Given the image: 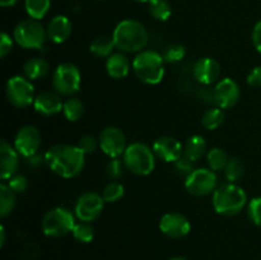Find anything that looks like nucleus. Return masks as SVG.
<instances>
[{
    "label": "nucleus",
    "mask_w": 261,
    "mask_h": 260,
    "mask_svg": "<svg viewBox=\"0 0 261 260\" xmlns=\"http://www.w3.org/2000/svg\"><path fill=\"white\" fill-rule=\"evenodd\" d=\"M63 114L65 116L66 120L71 122H75L83 116L84 114V105L78 97H68V98L64 101V107H63Z\"/></svg>",
    "instance_id": "cd10ccee"
},
{
    "label": "nucleus",
    "mask_w": 261,
    "mask_h": 260,
    "mask_svg": "<svg viewBox=\"0 0 261 260\" xmlns=\"http://www.w3.org/2000/svg\"><path fill=\"white\" fill-rule=\"evenodd\" d=\"M17 194L8 186V184H0V217L5 218L13 213L17 205Z\"/></svg>",
    "instance_id": "393cba45"
},
{
    "label": "nucleus",
    "mask_w": 261,
    "mask_h": 260,
    "mask_svg": "<svg viewBox=\"0 0 261 260\" xmlns=\"http://www.w3.org/2000/svg\"><path fill=\"white\" fill-rule=\"evenodd\" d=\"M13 42H15L14 38L10 37L7 32H2L0 35V58H7L12 53Z\"/></svg>",
    "instance_id": "ea45409f"
},
{
    "label": "nucleus",
    "mask_w": 261,
    "mask_h": 260,
    "mask_svg": "<svg viewBox=\"0 0 261 260\" xmlns=\"http://www.w3.org/2000/svg\"><path fill=\"white\" fill-rule=\"evenodd\" d=\"M208 154V145L205 138L201 135H193L184 144V155L193 162H198Z\"/></svg>",
    "instance_id": "4be33fe9"
},
{
    "label": "nucleus",
    "mask_w": 261,
    "mask_h": 260,
    "mask_svg": "<svg viewBox=\"0 0 261 260\" xmlns=\"http://www.w3.org/2000/svg\"><path fill=\"white\" fill-rule=\"evenodd\" d=\"M148 10L149 14L160 22H165L172 14V7L168 0H152L148 3Z\"/></svg>",
    "instance_id": "c756f323"
},
{
    "label": "nucleus",
    "mask_w": 261,
    "mask_h": 260,
    "mask_svg": "<svg viewBox=\"0 0 261 260\" xmlns=\"http://www.w3.org/2000/svg\"><path fill=\"white\" fill-rule=\"evenodd\" d=\"M206 161H208L209 168L212 171H214V172H221V171H224V168L228 165L229 157L226 150L219 147H216L208 150Z\"/></svg>",
    "instance_id": "c85d7f7f"
},
{
    "label": "nucleus",
    "mask_w": 261,
    "mask_h": 260,
    "mask_svg": "<svg viewBox=\"0 0 261 260\" xmlns=\"http://www.w3.org/2000/svg\"><path fill=\"white\" fill-rule=\"evenodd\" d=\"M168 260H188V259H186V257H184V256H173V257H171V259H168Z\"/></svg>",
    "instance_id": "a18cd8bd"
},
{
    "label": "nucleus",
    "mask_w": 261,
    "mask_h": 260,
    "mask_svg": "<svg viewBox=\"0 0 261 260\" xmlns=\"http://www.w3.org/2000/svg\"><path fill=\"white\" fill-rule=\"evenodd\" d=\"M51 8V0H24V9L28 17L41 20L47 15Z\"/></svg>",
    "instance_id": "bb28decb"
},
{
    "label": "nucleus",
    "mask_w": 261,
    "mask_h": 260,
    "mask_svg": "<svg viewBox=\"0 0 261 260\" xmlns=\"http://www.w3.org/2000/svg\"><path fill=\"white\" fill-rule=\"evenodd\" d=\"M5 94L10 103L17 109H25L35 101V87L24 75L10 76L5 86Z\"/></svg>",
    "instance_id": "1a4fd4ad"
},
{
    "label": "nucleus",
    "mask_w": 261,
    "mask_h": 260,
    "mask_svg": "<svg viewBox=\"0 0 261 260\" xmlns=\"http://www.w3.org/2000/svg\"><path fill=\"white\" fill-rule=\"evenodd\" d=\"M214 211L224 217H233L247 206V194L240 185L226 183L219 185L212 196Z\"/></svg>",
    "instance_id": "7ed1b4c3"
},
{
    "label": "nucleus",
    "mask_w": 261,
    "mask_h": 260,
    "mask_svg": "<svg viewBox=\"0 0 261 260\" xmlns=\"http://www.w3.org/2000/svg\"><path fill=\"white\" fill-rule=\"evenodd\" d=\"M18 2H19V0H0V5H2L3 8H12L14 7Z\"/></svg>",
    "instance_id": "37998d69"
},
{
    "label": "nucleus",
    "mask_w": 261,
    "mask_h": 260,
    "mask_svg": "<svg viewBox=\"0 0 261 260\" xmlns=\"http://www.w3.org/2000/svg\"><path fill=\"white\" fill-rule=\"evenodd\" d=\"M133 64L124 53H114L106 59V71L112 79H124L129 75Z\"/></svg>",
    "instance_id": "412c9836"
},
{
    "label": "nucleus",
    "mask_w": 261,
    "mask_h": 260,
    "mask_svg": "<svg viewBox=\"0 0 261 260\" xmlns=\"http://www.w3.org/2000/svg\"><path fill=\"white\" fill-rule=\"evenodd\" d=\"M33 107L38 114L43 116H55L63 111L64 101L61 96L55 91H43L36 96Z\"/></svg>",
    "instance_id": "a211bd4d"
},
{
    "label": "nucleus",
    "mask_w": 261,
    "mask_h": 260,
    "mask_svg": "<svg viewBox=\"0 0 261 260\" xmlns=\"http://www.w3.org/2000/svg\"><path fill=\"white\" fill-rule=\"evenodd\" d=\"M48 71H50V65L42 58H32L25 61L23 65V74L31 82L45 78Z\"/></svg>",
    "instance_id": "5701e85b"
},
{
    "label": "nucleus",
    "mask_w": 261,
    "mask_h": 260,
    "mask_svg": "<svg viewBox=\"0 0 261 260\" xmlns=\"http://www.w3.org/2000/svg\"><path fill=\"white\" fill-rule=\"evenodd\" d=\"M47 38L54 43H64L73 33V24L66 15H55L46 27Z\"/></svg>",
    "instance_id": "aec40b11"
},
{
    "label": "nucleus",
    "mask_w": 261,
    "mask_h": 260,
    "mask_svg": "<svg viewBox=\"0 0 261 260\" xmlns=\"http://www.w3.org/2000/svg\"><path fill=\"white\" fill-rule=\"evenodd\" d=\"M115 48H116V46H115L114 38L105 35L96 37L89 45V51H91L92 55L101 59H107L109 56H111Z\"/></svg>",
    "instance_id": "b1692460"
},
{
    "label": "nucleus",
    "mask_w": 261,
    "mask_h": 260,
    "mask_svg": "<svg viewBox=\"0 0 261 260\" xmlns=\"http://www.w3.org/2000/svg\"><path fill=\"white\" fill-rule=\"evenodd\" d=\"M241 97V88L232 78L219 79L213 89V99L218 107L229 110L234 107Z\"/></svg>",
    "instance_id": "4468645a"
},
{
    "label": "nucleus",
    "mask_w": 261,
    "mask_h": 260,
    "mask_svg": "<svg viewBox=\"0 0 261 260\" xmlns=\"http://www.w3.org/2000/svg\"><path fill=\"white\" fill-rule=\"evenodd\" d=\"M106 175L111 178L112 181H117L120 177H122L124 171L126 170L124 161L119 158H110V161L106 165Z\"/></svg>",
    "instance_id": "f704fd0d"
},
{
    "label": "nucleus",
    "mask_w": 261,
    "mask_h": 260,
    "mask_svg": "<svg viewBox=\"0 0 261 260\" xmlns=\"http://www.w3.org/2000/svg\"><path fill=\"white\" fill-rule=\"evenodd\" d=\"M76 145H78V148L84 153V154L88 155L96 152L97 148L99 147V142L96 138L92 137V135H84V137H82L81 139H79Z\"/></svg>",
    "instance_id": "e433bc0d"
},
{
    "label": "nucleus",
    "mask_w": 261,
    "mask_h": 260,
    "mask_svg": "<svg viewBox=\"0 0 261 260\" xmlns=\"http://www.w3.org/2000/svg\"><path fill=\"white\" fill-rule=\"evenodd\" d=\"M8 186H9L15 194H22L27 190L28 180L25 176L19 175V173H15L13 177H10L9 180H8Z\"/></svg>",
    "instance_id": "4c0bfd02"
},
{
    "label": "nucleus",
    "mask_w": 261,
    "mask_h": 260,
    "mask_svg": "<svg viewBox=\"0 0 261 260\" xmlns=\"http://www.w3.org/2000/svg\"><path fill=\"white\" fill-rule=\"evenodd\" d=\"M194 163L195 162H193V161H190L189 158H186L185 155H182L180 160H177L175 163H173V166H175L176 168V172L181 176H185L186 178L194 170H195Z\"/></svg>",
    "instance_id": "58836bf2"
},
{
    "label": "nucleus",
    "mask_w": 261,
    "mask_h": 260,
    "mask_svg": "<svg viewBox=\"0 0 261 260\" xmlns=\"http://www.w3.org/2000/svg\"><path fill=\"white\" fill-rule=\"evenodd\" d=\"M105 203L106 201H105L102 194L96 193V191H86L76 199L74 214L81 222L91 223L101 216L105 208Z\"/></svg>",
    "instance_id": "9b49d317"
},
{
    "label": "nucleus",
    "mask_w": 261,
    "mask_h": 260,
    "mask_svg": "<svg viewBox=\"0 0 261 260\" xmlns=\"http://www.w3.org/2000/svg\"><path fill=\"white\" fill-rule=\"evenodd\" d=\"M43 155L47 167L63 178L76 177L86 165V154L78 145L55 144L48 148Z\"/></svg>",
    "instance_id": "f257e3e1"
},
{
    "label": "nucleus",
    "mask_w": 261,
    "mask_h": 260,
    "mask_svg": "<svg viewBox=\"0 0 261 260\" xmlns=\"http://www.w3.org/2000/svg\"><path fill=\"white\" fill-rule=\"evenodd\" d=\"M133 2H137V3H149L152 0H133Z\"/></svg>",
    "instance_id": "49530a36"
},
{
    "label": "nucleus",
    "mask_w": 261,
    "mask_h": 260,
    "mask_svg": "<svg viewBox=\"0 0 261 260\" xmlns=\"http://www.w3.org/2000/svg\"><path fill=\"white\" fill-rule=\"evenodd\" d=\"M155 157L153 148L145 143L135 142L127 145L122 154V161L127 171L137 176H148L154 171Z\"/></svg>",
    "instance_id": "39448f33"
},
{
    "label": "nucleus",
    "mask_w": 261,
    "mask_h": 260,
    "mask_svg": "<svg viewBox=\"0 0 261 260\" xmlns=\"http://www.w3.org/2000/svg\"><path fill=\"white\" fill-rule=\"evenodd\" d=\"M245 175V165L239 157L229 158L228 165L224 168V176H226L228 183L236 184L241 180Z\"/></svg>",
    "instance_id": "7c9ffc66"
},
{
    "label": "nucleus",
    "mask_w": 261,
    "mask_h": 260,
    "mask_svg": "<svg viewBox=\"0 0 261 260\" xmlns=\"http://www.w3.org/2000/svg\"><path fill=\"white\" fill-rule=\"evenodd\" d=\"M185 188L194 196L211 195L218 188V176L211 168H195L185 178Z\"/></svg>",
    "instance_id": "9d476101"
},
{
    "label": "nucleus",
    "mask_w": 261,
    "mask_h": 260,
    "mask_svg": "<svg viewBox=\"0 0 261 260\" xmlns=\"http://www.w3.org/2000/svg\"><path fill=\"white\" fill-rule=\"evenodd\" d=\"M41 142H42V137H41L40 130L33 125H24L18 130L13 147L19 153V155L28 158L37 154Z\"/></svg>",
    "instance_id": "f8f14e48"
},
{
    "label": "nucleus",
    "mask_w": 261,
    "mask_h": 260,
    "mask_svg": "<svg viewBox=\"0 0 261 260\" xmlns=\"http://www.w3.org/2000/svg\"><path fill=\"white\" fill-rule=\"evenodd\" d=\"M224 120H226V112L223 109L218 106L211 107L201 116V125L206 130H216L223 125Z\"/></svg>",
    "instance_id": "a878e982"
},
{
    "label": "nucleus",
    "mask_w": 261,
    "mask_h": 260,
    "mask_svg": "<svg viewBox=\"0 0 261 260\" xmlns=\"http://www.w3.org/2000/svg\"><path fill=\"white\" fill-rule=\"evenodd\" d=\"M99 148L110 158H119L126 150V137L116 126H107L99 134Z\"/></svg>",
    "instance_id": "ddd939ff"
},
{
    "label": "nucleus",
    "mask_w": 261,
    "mask_h": 260,
    "mask_svg": "<svg viewBox=\"0 0 261 260\" xmlns=\"http://www.w3.org/2000/svg\"><path fill=\"white\" fill-rule=\"evenodd\" d=\"M19 166V153L5 139L0 144V176L3 181L9 180L17 173Z\"/></svg>",
    "instance_id": "6ab92c4d"
},
{
    "label": "nucleus",
    "mask_w": 261,
    "mask_h": 260,
    "mask_svg": "<svg viewBox=\"0 0 261 260\" xmlns=\"http://www.w3.org/2000/svg\"><path fill=\"white\" fill-rule=\"evenodd\" d=\"M185 54H186L185 46L177 42L170 43V45L166 46L162 51L163 60H165L166 63H171V64L182 60V59L185 58Z\"/></svg>",
    "instance_id": "473e14b6"
},
{
    "label": "nucleus",
    "mask_w": 261,
    "mask_h": 260,
    "mask_svg": "<svg viewBox=\"0 0 261 260\" xmlns=\"http://www.w3.org/2000/svg\"><path fill=\"white\" fill-rule=\"evenodd\" d=\"M247 217L255 226L261 227V196L251 199L246 206Z\"/></svg>",
    "instance_id": "c9c22d12"
},
{
    "label": "nucleus",
    "mask_w": 261,
    "mask_h": 260,
    "mask_svg": "<svg viewBox=\"0 0 261 260\" xmlns=\"http://www.w3.org/2000/svg\"><path fill=\"white\" fill-rule=\"evenodd\" d=\"M162 54L153 50H143L138 53L133 60V71L142 83L155 86L165 76L166 69Z\"/></svg>",
    "instance_id": "20e7f679"
},
{
    "label": "nucleus",
    "mask_w": 261,
    "mask_h": 260,
    "mask_svg": "<svg viewBox=\"0 0 261 260\" xmlns=\"http://www.w3.org/2000/svg\"><path fill=\"white\" fill-rule=\"evenodd\" d=\"M75 223V214L71 213L68 208L55 206L46 212L41 222V228L47 237L59 239L73 232Z\"/></svg>",
    "instance_id": "0eeeda50"
},
{
    "label": "nucleus",
    "mask_w": 261,
    "mask_h": 260,
    "mask_svg": "<svg viewBox=\"0 0 261 260\" xmlns=\"http://www.w3.org/2000/svg\"><path fill=\"white\" fill-rule=\"evenodd\" d=\"M191 229L189 218L178 212H170L161 217L160 231L170 239H182Z\"/></svg>",
    "instance_id": "2eb2a0df"
},
{
    "label": "nucleus",
    "mask_w": 261,
    "mask_h": 260,
    "mask_svg": "<svg viewBox=\"0 0 261 260\" xmlns=\"http://www.w3.org/2000/svg\"><path fill=\"white\" fill-rule=\"evenodd\" d=\"M112 38L120 53L135 54L147 47L149 33L145 25L139 20L124 19L115 27Z\"/></svg>",
    "instance_id": "f03ea898"
},
{
    "label": "nucleus",
    "mask_w": 261,
    "mask_h": 260,
    "mask_svg": "<svg viewBox=\"0 0 261 260\" xmlns=\"http://www.w3.org/2000/svg\"><path fill=\"white\" fill-rule=\"evenodd\" d=\"M5 244V228L4 226L0 227V246H4Z\"/></svg>",
    "instance_id": "c03bdc74"
},
{
    "label": "nucleus",
    "mask_w": 261,
    "mask_h": 260,
    "mask_svg": "<svg viewBox=\"0 0 261 260\" xmlns=\"http://www.w3.org/2000/svg\"><path fill=\"white\" fill-rule=\"evenodd\" d=\"M155 157L167 163H175L184 155V145L178 139L171 135L158 138L153 144Z\"/></svg>",
    "instance_id": "dca6fc26"
},
{
    "label": "nucleus",
    "mask_w": 261,
    "mask_h": 260,
    "mask_svg": "<svg viewBox=\"0 0 261 260\" xmlns=\"http://www.w3.org/2000/svg\"><path fill=\"white\" fill-rule=\"evenodd\" d=\"M194 78L203 86L217 83L221 76V65L213 58H200L194 65Z\"/></svg>",
    "instance_id": "f3484780"
},
{
    "label": "nucleus",
    "mask_w": 261,
    "mask_h": 260,
    "mask_svg": "<svg viewBox=\"0 0 261 260\" xmlns=\"http://www.w3.org/2000/svg\"><path fill=\"white\" fill-rule=\"evenodd\" d=\"M13 38L25 50H41L47 41V32L40 20L27 18L15 25Z\"/></svg>",
    "instance_id": "423d86ee"
},
{
    "label": "nucleus",
    "mask_w": 261,
    "mask_h": 260,
    "mask_svg": "<svg viewBox=\"0 0 261 260\" xmlns=\"http://www.w3.org/2000/svg\"><path fill=\"white\" fill-rule=\"evenodd\" d=\"M247 84L252 88H260L261 87V65L255 66L247 74Z\"/></svg>",
    "instance_id": "a19ab883"
},
{
    "label": "nucleus",
    "mask_w": 261,
    "mask_h": 260,
    "mask_svg": "<svg viewBox=\"0 0 261 260\" xmlns=\"http://www.w3.org/2000/svg\"><path fill=\"white\" fill-rule=\"evenodd\" d=\"M251 40H252V45H254V47L256 48L257 53L261 54V19L254 25V28H252Z\"/></svg>",
    "instance_id": "79ce46f5"
},
{
    "label": "nucleus",
    "mask_w": 261,
    "mask_h": 260,
    "mask_svg": "<svg viewBox=\"0 0 261 260\" xmlns=\"http://www.w3.org/2000/svg\"><path fill=\"white\" fill-rule=\"evenodd\" d=\"M71 235L81 244H88L94 239V229L88 222H78L74 226Z\"/></svg>",
    "instance_id": "2f4dec72"
},
{
    "label": "nucleus",
    "mask_w": 261,
    "mask_h": 260,
    "mask_svg": "<svg viewBox=\"0 0 261 260\" xmlns=\"http://www.w3.org/2000/svg\"><path fill=\"white\" fill-rule=\"evenodd\" d=\"M125 188L122 184L119 181H111L105 186L103 191H102V196H103L106 203H116L120 199L124 196Z\"/></svg>",
    "instance_id": "72a5a7b5"
},
{
    "label": "nucleus",
    "mask_w": 261,
    "mask_h": 260,
    "mask_svg": "<svg viewBox=\"0 0 261 260\" xmlns=\"http://www.w3.org/2000/svg\"><path fill=\"white\" fill-rule=\"evenodd\" d=\"M82 83L81 70L73 63H61L53 74V88L60 96L71 97L79 91Z\"/></svg>",
    "instance_id": "6e6552de"
}]
</instances>
